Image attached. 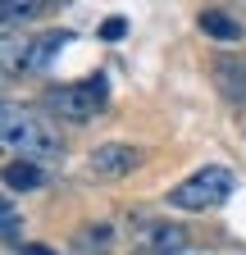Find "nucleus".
I'll list each match as a JSON object with an SVG mask.
<instances>
[{
    "label": "nucleus",
    "instance_id": "nucleus-6",
    "mask_svg": "<svg viewBox=\"0 0 246 255\" xmlns=\"http://www.w3.org/2000/svg\"><path fill=\"white\" fill-rule=\"evenodd\" d=\"M214 87L224 101L242 105L246 101V55H219L214 59Z\"/></svg>",
    "mask_w": 246,
    "mask_h": 255
},
{
    "label": "nucleus",
    "instance_id": "nucleus-11",
    "mask_svg": "<svg viewBox=\"0 0 246 255\" xmlns=\"http://www.w3.org/2000/svg\"><path fill=\"white\" fill-rule=\"evenodd\" d=\"M41 5H46V0H0V9H5V27H14V23H23V18H32Z\"/></svg>",
    "mask_w": 246,
    "mask_h": 255
},
{
    "label": "nucleus",
    "instance_id": "nucleus-13",
    "mask_svg": "<svg viewBox=\"0 0 246 255\" xmlns=\"http://www.w3.org/2000/svg\"><path fill=\"white\" fill-rule=\"evenodd\" d=\"M123 32H128V23H123V18H110V23L101 27V37H105V41H119Z\"/></svg>",
    "mask_w": 246,
    "mask_h": 255
},
{
    "label": "nucleus",
    "instance_id": "nucleus-7",
    "mask_svg": "<svg viewBox=\"0 0 246 255\" xmlns=\"http://www.w3.org/2000/svg\"><path fill=\"white\" fill-rule=\"evenodd\" d=\"M69 46V32H41V37H32L23 46V59L14 64V69H23V73H37V69H46V64Z\"/></svg>",
    "mask_w": 246,
    "mask_h": 255
},
{
    "label": "nucleus",
    "instance_id": "nucleus-1",
    "mask_svg": "<svg viewBox=\"0 0 246 255\" xmlns=\"http://www.w3.org/2000/svg\"><path fill=\"white\" fill-rule=\"evenodd\" d=\"M0 137H5V150H14V155H23V159H37V164H50V159H59L64 155V141L55 137V128H46V123H37L27 110H18V105H5V114H0Z\"/></svg>",
    "mask_w": 246,
    "mask_h": 255
},
{
    "label": "nucleus",
    "instance_id": "nucleus-9",
    "mask_svg": "<svg viewBox=\"0 0 246 255\" xmlns=\"http://www.w3.org/2000/svg\"><path fill=\"white\" fill-rule=\"evenodd\" d=\"M41 182H46V173H41L37 159H14V164H5V187L9 191H32Z\"/></svg>",
    "mask_w": 246,
    "mask_h": 255
},
{
    "label": "nucleus",
    "instance_id": "nucleus-3",
    "mask_svg": "<svg viewBox=\"0 0 246 255\" xmlns=\"http://www.w3.org/2000/svg\"><path fill=\"white\" fill-rule=\"evenodd\" d=\"M110 101V82L96 73V78H82V82H69V87H55L50 91V114H59L64 123H87L96 119Z\"/></svg>",
    "mask_w": 246,
    "mask_h": 255
},
{
    "label": "nucleus",
    "instance_id": "nucleus-5",
    "mask_svg": "<svg viewBox=\"0 0 246 255\" xmlns=\"http://www.w3.org/2000/svg\"><path fill=\"white\" fill-rule=\"evenodd\" d=\"M137 164H141V150H132L128 141H105L87 155V169L96 178H128Z\"/></svg>",
    "mask_w": 246,
    "mask_h": 255
},
{
    "label": "nucleus",
    "instance_id": "nucleus-8",
    "mask_svg": "<svg viewBox=\"0 0 246 255\" xmlns=\"http://www.w3.org/2000/svg\"><path fill=\"white\" fill-rule=\"evenodd\" d=\"M114 246V228L110 223H87V228L73 233V251L78 255H105Z\"/></svg>",
    "mask_w": 246,
    "mask_h": 255
},
{
    "label": "nucleus",
    "instance_id": "nucleus-4",
    "mask_svg": "<svg viewBox=\"0 0 246 255\" xmlns=\"http://www.w3.org/2000/svg\"><path fill=\"white\" fill-rule=\"evenodd\" d=\"M192 246V233L182 223H169V219H150L137 228V251L141 255H178Z\"/></svg>",
    "mask_w": 246,
    "mask_h": 255
},
{
    "label": "nucleus",
    "instance_id": "nucleus-2",
    "mask_svg": "<svg viewBox=\"0 0 246 255\" xmlns=\"http://www.w3.org/2000/svg\"><path fill=\"white\" fill-rule=\"evenodd\" d=\"M233 187H237L233 169H224V164H205V169L187 173L164 201H169V210H214V205H224V201L233 196Z\"/></svg>",
    "mask_w": 246,
    "mask_h": 255
},
{
    "label": "nucleus",
    "instance_id": "nucleus-10",
    "mask_svg": "<svg viewBox=\"0 0 246 255\" xmlns=\"http://www.w3.org/2000/svg\"><path fill=\"white\" fill-rule=\"evenodd\" d=\"M201 32L214 37V41H242V23L233 14H224V9H205L201 14Z\"/></svg>",
    "mask_w": 246,
    "mask_h": 255
},
{
    "label": "nucleus",
    "instance_id": "nucleus-12",
    "mask_svg": "<svg viewBox=\"0 0 246 255\" xmlns=\"http://www.w3.org/2000/svg\"><path fill=\"white\" fill-rule=\"evenodd\" d=\"M0 219H5V242H23V233H18V210H14V201H5V210H0Z\"/></svg>",
    "mask_w": 246,
    "mask_h": 255
},
{
    "label": "nucleus",
    "instance_id": "nucleus-14",
    "mask_svg": "<svg viewBox=\"0 0 246 255\" xmlns=\"http://www.w3.org/2000/svg\"><path fill=\"white\" fill-rule=\"evenodd\" d=\"M23 255H55V251H50V246H37V242H32V246H23Z\"/></svg>",
    "mask_w": 246,
    "mask_h": 255
}]
</instances>
